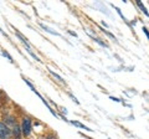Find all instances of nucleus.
Instances as JSON below:
<instances>
[{
	"label": "nucleus",
	"mask_w": 149,
	"mask_h": 139,
	"mask_svg": "<svg viewBox=\"0 0 149 139\" xmlns=\"http://www.w3.org/2000/svg\"><path fill=\"white\" fill-rule=\"evenodd\" d=\"M22 133L24 136H29L31 133V120L29 118H24L22 120Z\"/></svg>",
	"instance_id": "f257e3e1"
},
{
	"label": "nucleus",
	"mask_w": 149,
	"mask_h": 139,
	"mask_svg": "<svg viewBox=\"0 0 149 139\" xmlns=\"http://www.w3.org/2000/svg\"><path fill=\"white\" fill-rule=\"evenodd\" d=\"M92 39H93V40H95V41H96V42H97V44H100L101 46H104V47H107V45H106L104 42H102V41H101L100 39H97V38H95V36H92Z\"/></svg>",
	"instance_id": "6e6552de"
},
{
	"label": "nucleus",
	"mask_w": 149,
	"mask_h": 139,
	"mask_svg": "<svg viewBox=\"0 0 149 139\" xmlns=\"http://www.w3.org/2000/svg\"><path fill=\"white\" fill-rule=\"evenodd\" d=\"M3 56H5V57H8L9 60H10V61H13V58H11V56H10V55H9L8 52H5V51H3Z\"/></svg>",
	"instance_id": "1a4fd4ad"
},
{
	"label": "nucleus",
	"mask_w": 149,
	"mask_h": 139,
	"mask_svg": "<svg viewBox=\"0 0 149 139\" xmlns=\"http://www.w3.org/2000/svg\"><path fill=\"white\" fill-rule=\"evenodd\" d=\"M143 31H144V34L147 35V38H148V40H149V31L146 29V27H143Z\"/></svg>",
	"instance_id": "9d476101"
},
{
	"label": "nucleus",
	"mask_w": 149,
	"mask_h": 139,
	"mask_svg": "<svg viewBox=\"0 0 149 139\" xmlns=\"http://www.w3.org/2000/svg\"><path fill=\"white\" fill-rule=\"evenodd\" d=\"M50 73H51V75H52L55 78H56V80H57V81H60V82H63V80H62V77H60L58 75H57V73H55L54 71H50Z\"/></svg>",
	"instance_id": "0eeeda50"
},
{
	"label": "nucleus",
	"mask_w": 149,
	"mask_h": 139,
	"mask_svg": "<svg viewBox=\"0 0 149 139\" xmlns=\"http://www.w3.org/2000/svg\"><path fill=\"white\" fill-rule=\"evenodd\" d=\"M46 139H54L52 137H49V138H46Z\"/></svg>",
	"instance_id": "f8f14e48"
},
{
	"label": "nucleus",
	"mask_w": 149,
	"mask_h": 139,
	"mask_svg": "<svg viewBox=\"0 0 149 139\" xmlns=\"http://www.w3.org/2000/svg\"><path fill=\"white\" fill-rule=\"evenodd\" d=\"M10 136V129L4 123H0V138H8Z\"/></svg>",
	"instance_id": "f03ea898"
},
{
	"label": "nucleus",
	"mask_w": 149,
	"mask_h": 139,
	"mask_svg": "<svg viewBox=\"0 0 149 139\" xmlns=\"http://www.w3.org/2000/svg\"><path fill=\"white\" fill-rule=\"evenodd\" d=\"M15 34L17 35V38H19V39H21V41H22V42H24V44H25V45L27 46V47H29V49L31 47V46H30V44L27 42V39H25L24 36H22V35H21V34H20V32H19L17 30H15Z\"/></svg>",
	"instance_id": "20e7f679"
},
{
	"label": "nucleus",
	"mask_w": 149,
	"mask_h": 139,
	"mask_svg": "<svg viewBox=\"0 0 149 139\" xmlns=\"http://www.w3.org/2000/svg\"><path fill=\"white\" fill-rule=\"evenodd\" d=\"M40 26H41V27H42V29H44V30H46V31H49V32H50V34H52V35H58V32H56L55 30H52V29H50V27H47V26H46V25H44V24H40Z\"/></svg>",
	"instance_id": "39448f33"
},
{
	"label": "nucleus",
	"mask_w": 149,
	"mask_h": 139,
	"mask_svg": "<svg viewBox=\"0 0 149 139\" xmlns=\"http://www.w3.org/2000/svg\"><path fill=\"white\" fill-rule=\"evenodd\" d=\"M137 5H138L139 8H141V10H142V11H143L144 14H146L147 16H149V13L147 11V9H146V6H144L143 4H142V1H139V0H138V1H137Z\"/></svg>",
	"instance_id": "423d86ee"
},
{
	"label": "nucleus",
	"mask_w": 149,
	"mask_h": 139,
	"mask_svg": "<svg viewBox=\"0 0 149 139\" xmlns=\"http://www.w3.org/2000/svg\"><path fill=\"white\" fill-rule=\"evenodd\" d=\"M111 99H112V101H116V102H120V99H118V98H114V97H111Z\"/></svg>",
	"instance_id": "9b49d317"
},
{
	"label": "nucleus",
	"mask_w": 149,
	"mask_h": 139,
	"mask_svg": "<svg viewBox=\"0 0 149 139\" xmlns=\"http://www.w3.org/2000/svg\"><path fill=\"white\" fill-rule=\"evenodd\" d=\"M71 124H73V126H76V127H78V128H82V129H85V131H88V132H92L90 128L88 127H86L85 124H82V123H80V122H77V120H71Z\"/></svg>",
	"instance_id": "7ed1b4c3"
}]
</instances>
